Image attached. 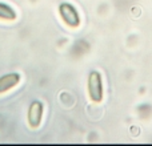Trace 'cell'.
<instances>
[{
  "instance_id": "obj_1",
  "label": "cell",
  "mask_w": 152,
  "mask_h": 146,
  "mask_svg": "<svg viewBox=\"0 0 152 146\" xmlns=\"http://www.w3.org/2000/svg\"><path fill=\"white\" fill-rule=\"evenodd\" d=\"M88 94L89 98L94 102L103 101V84H102V74L99 72L94 71L88 76Z\"/></svg>"
},
{
  "instance_id": "obj_2",
  "label": "cell",
  "mask_w": 152,
  "mask_h": 146,
  "mask_svg": "<svg viewBox=\"0 0 152 146\" xmlns=\"http://www.w3.org/2000/svg\"><path fill=\"white\" fill-rule=\"evenodd\" d=\"M59 13L63 21L71 28H77L80 24V15H79L77 9L69 3H61L59 5Z\"/></svg>"
},
{
  "instance_id": "obj_3",
  "label": "cell",
  "mask_w": 152,
  "mask_h": 146,
  "mask_svg": "<svg viewBox=\"0 0 152 146\" xmlns=\"http://www.w3.org/2000/svg\"><path fill=\"white\" fill-rule=\"evenodd\" d=\"M43 110H44V106L40 101L35 100V101L31 102L28 108V124L31 128H37V126L42 124V118H43Z\"/></svg>"
},
{
  "instance_id": "obj_4",
  "label": "cell",
  "mask_w": 152,
  "mask_h": 146,
  "mask_svg": "<svg viewBox=\"0 0 152 146\" xmlns=\"http://www.w3.org/2000/svg\"><path fill=\"white\" fill-rule=\"evenodd\" d=\"M20 78L21 77L18 72H10L0 76V93H5L12 88H15L20 82Z\"/></svg>"
},
{
  "instance_id": "obj_5",
  "label": "cell",
  "mask_w": 152,
  "mask_h": 146,
  "mask_svg": "<svg viewBox=\"0 0 152 146\" xmlns=\"http://www.w3.org/2000/svg\"><path fill=\"white\" fill-rule=\"evenodd\" d=\"M16 12L11 5L5 4V3H0V19L1 20H15Z\"/></svg>"
}]
</instances>
